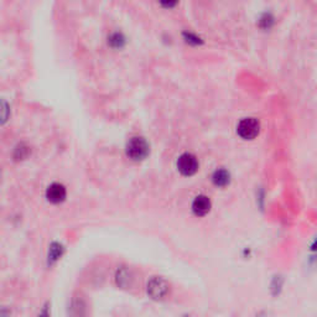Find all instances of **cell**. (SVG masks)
<instances>
[{"label":"cell","instance_id":"9c48e42d","mask_svg":"<svg viewBox=\"0 0 317 317\" xmlns=\"http://www.w3.org/2000/svg\"><path fill=\"white\" fill-rule=\"evenodd\" d=\"M212 180H213V183L216 186L225 187V186H227L228 183H230V173H228V171L221 169V170H217L216 173H213Z\"/></svg>","mask_w":317,"mask_h":317},{"label":"cell","instance_id":"4fadbf2b","mask_svg":"<svg viewBox=\"0 0 317 317\" xmlns=\"http://www.w3.org/2000/svg\"><path fill=\"white\" fill-rule=\"evenodd\" d=\"M183 317H192V316H190V315H185V316Z\"/></svg>","mask_w":317,"mask_h":317},{"label":"cell","instance_id":"8fae6325","mask_svg":"<svg viewBox=\"0 0 317 317\" xmlns=\"http://www.w3.org/2000/svg\"><path fill=\"white\" fill-rule=\"evenodd\" d=\"M39 317H49V314H47V310L46 309H45L44 310V311H42V314L41 315H40V316Z\"/></svg>","mask_w":317,"mask_h":317},{"label":"cell","instance_id":"7a4b0ae2","mask_svg":"<svg viewBox=\"0 0 317 317\" xmlns=\"http://www.w3.org/2000/svg\"><path fill=\"white\" fill-rule=\"evenodd\" d=\"M170 291V285L168 281L159 276H154L147 283V295L152 300H163L168 296Z\"/></svg>","mask_w":317,"mask_h":317},{"label":"cell","instance_id":"ba28073f","mask_svg":"<svg viewBox=\"0 0 317 317\" xmlns=\"http://www.w3.org/2000/svg\"><path fill=\"white\" fill-rule=\"evenodd\" d=\"M87 312V305L82 297H75L71 302L70 315L71 317H86Z\"/></svg>","mask_w":317,"mask_h":317},{"label":"cell","instance_id":"277c9868","mask_svg":"<svg viewBox=\"0 0 317 317\" xmlns=\"http://www.w3.org/2000/svg\"><path fill=\"white\" fill-rule=\"evenodd\" d=\"M177 169L183 176H192L199 170V161L192 154H182L177 160Z\"/></svg>","mask_w":317,"mask_h":317},{"label":"cell","instance_id":"30bf717a","mask_svg":"<svg viewBox=\"0 0 317 317\" xmlns=\"http://www.w3.org/2000/svg\"><path fill=\"white\" fill-rule=\"evenodd\" d=\"M62 254V247L59 244H57V243H55V244L51 245V248H50V260L51 261H55L57 260V259L61 257Z\"/></svg>","mask_w":317,"mask_h":317},{"label":"cell","instance_id":"6da1fadb","mask_svg":"<svg viewBox=\"0 0 317 317\" xmlns=\"http://www.w3.org/2000/svg\"><path fill=\"white\" fill-rule=\"evenodd\" d=\"M126 155L134 161L144 160L149 155V144L144 138H132L126 144Z\"/></svg>","mask_w":317,"mask_h":317},{"label":"cell","instance_id":"52a82bcc","mask_svg":"<svg viewBox=\"0 0 317 317\" xmlns=\"http://www.w3.org/2000/svg\"><path fill=\"white\" fill-rule=\"evenodd\" d=\"M133 273L128 268H120L118 271H116L115 275V281L116 285L121 289H128L133 285Z\"/></svg>","mask_w":317,"mask_h":317},{"label":"cell","instance_id":"5b68a950","mask_svg":"<svg viewBox=\"0 0 317 317\" xmlns=\"http://www.w3.org/2000/svg\"><path fill=\"white\" fill-rule=\"evenodd\" d=\"M66 195H67V192H66L65 186L61 185V183H52L46 190V199L55 204L65 201Z\"/></svg>","mask_w":317,"mask_h":317},{"label":"cell","instance_id":"3957f363","mask_svg":"<svg viewBox=\"0 0 317 317\" xmlns=\"http://www.w3.org/2000/svg\"><path fill=\"white\" fill-rule=\"evenodd\" d=\"M260 130V124L257 119L254 118H245L243 120H240V123L238 124L237 133L242 139L245 140H252L259 134Z\"/></svg>","mask_w":317,"mask_h":317},{"label":"cell","instance_id":"8992f818","mask_svg":"<svg viewBox=\"0 0 317 317\" xmlns=\"http://www.w3.org/2000/svg\"><path fill=\"white\" fill-rule=\"evenodd\" d=\"M211 200L207 196H204V195H200V196H197L196 199L194 200V202H192V211L199 217L206 216V214L211 211Z\"/></svg>","mask_w":317,"mask_h":317},{"label":"cell","instance_id":"7c38bea8","mask_svg":"<svg viewBox=\"0 0 317 317\" xmlns=\"http://www.w3.org/2000/svg\"><path fill=\"white\" fill-rule=\"evenodd\" d=\"M312 250H317V239L315 240V243L312 244Z\"/></svg>","mask_w":317,"mask_h":317}]
</instances>
